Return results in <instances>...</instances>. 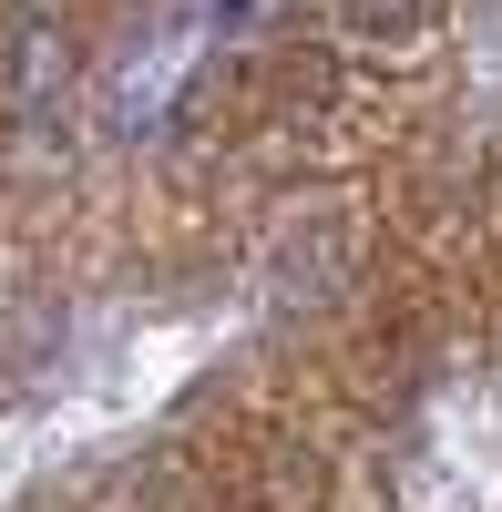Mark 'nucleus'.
Returning <instances> with one entry per match:
<instances>
[{
  "instance_id": "f257e3e1",
  "label": "nucleus",
  "mask_w": 502,
  "mask_h": 512,
  "mask_svg": "<svg viewBox=\"0 0 502 512\" xmlns=\"http://www.w3.org/2000/svg\"><path fill=\"white\" fill-rule=\"evenodd\" d=\"M72 21L41 0V11H21L11 21V62H0V93H11V144H31V154H52V134H62V103H72Z\"/></svg>"
},
{
  "instance_id": "f03ea898",
  "label": "nucleus",
  "mask_w": 502,
  "mask_h": 512,
  "mask_svg": "<svg viewBox=\"0 0 502 512\" xmlns=\"http://www.w3.org/2000/svg\"><path fill=\"white\" fill-rule=\"evenodd\" d=\"M328 21H339L349 41H421L431 0H328Z\"/></svg>"
}]
</instances>
